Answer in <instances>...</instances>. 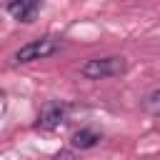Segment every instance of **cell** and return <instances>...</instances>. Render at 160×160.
Instances as JSON below:
<instances>
[{"instance_id": "1", "label": "cell", "mask_w": 160, "mask_h": 160, "mask_svg": "<svg viewBox=\"0 0 160 160\" xmlns=\"http://www.w3.org/2000/svg\"><path fill=\"white\" fill-rule=\"evenodd\" d=\"M125 68H128L125 58L108 55V58H92V60L82 62L80 75L88 78V80H105V78H112V75H122Z\"/></svg>"}, {"instance_id": "2", "label": "cell", "mask_w": 160, "mask_h": 160, "mask_svg": "<svg viewBox=\"0 0 160 160\" xmlns=\"http://www.w3.org/2000/svg\"><path fill=\"white\" fill-rule=\"evenodd\" d=\"M60 50V40L52 38V35H45V38H38V40H30L28 45H22L18 52H15V60L18 62H32V60H42V58H50Z\"/></svg>"}, {"instance_id": "4", "label": "cell", "mask_w": 160, "mask_h": 160, "mask_svg": "<svg viewBox=\"0 0 160 160\" xmlns=\"http://www.w3.org/2000/svg\"><path fill=\"white\" fill-rule=\"evenodd\" d=\"M65 115H68V105H60V102H52V105H48L42 112H40V118H38V128L40 130H52V128H58L60 122H65Z\"/></svg>"}, {"instance_id": "3", "label": "cell", "mask_w": 160, "mask_h": 160, "mask_svg": "<svg viewBox=\"0 0 160 160\" xmlns=\"http://www.w3.org/2000/svg\"><path fill=\"white\" fill-rule=\"evenodd\" d=\"M42 0H10L8 2V12L18 20V22H32V18L38 15Z\"/></svg>"}, {"instance_id": "5", "label": "cell", "mask_w": 160, "mask_h": 160, "mask_svg": "<svg viewBox=\"0 0 160 160\" xmlns=\"http://www.w3.org/2000/svg\"><path fill=\"white\" fill-rule=\"evenodd\" d=\"M100 140H102V135H100L98 130H92V128H80V130L72 132L70 145H72L75 150H90V148H95Z\"/></svg>"}, {"instance_id": "6", "label": "cell", "mask_w": 160, "mask_h": 160, "mask_svg": "<svg viewBox=\"0 0 160 160\" xmlns=\"http://www.w3.org/2000/svg\"><path fill=\"white\" fill-rule=\"evenodd\" d=\"M142 108H145L150 115H158V118H160V88L145 95V100H142Z\"/></svg>"}]
</instances>
